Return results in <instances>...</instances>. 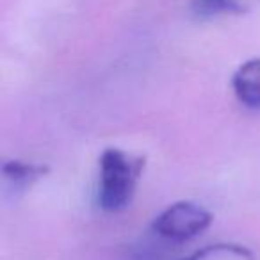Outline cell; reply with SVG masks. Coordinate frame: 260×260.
I'll use <instances>...</instances> for the list:
<instances>
[{"mask_svg": "<svg viewBox=\"0 0 260 260\" xmlns=\"http://www.w3.org/2000/svg\"><path fill=\"white\" fill-rule=\"evenodd\" d=\"M145 160L119 148H107L98 159V205L121 212L132 203Z\"/></svg>", "mask_w": 260, "mask_h": 260, "instance_id": "1", "label": "cell"}, {"mask_svg": "<svg viewBox=\"0 0 260 260\" xmlns=\"http://www.w3.org/2000/svg\"><path fill=\"white\" fill-rule=\"evenodd\" d=\"M212 219L214 216L205 207L194 202H177L153 219L152 228L159 237L182 242L203 234Z\"/></svg>", "mask_w": 260, "mask_h": 260, "instance_id": "2", "label": "cell"}, {"mask_svg": "<svg viewBox=\"0 0 260 260\" xmlns=\"http://www.w3.org/2000/svg\"><path fill=\"white\" fill-rule=\"evenodd\" d=\"M232 89L241 105L256 111L260 109V57L248 59L232 75Z\"/></svg>", "mask_w": 260, "mask_h": 260, "instance_id": "3", "label": "cell"}, {"mask_svg": "<svg viewBox=\"0 0 260 260\" xmlns=\"http://www.w3.org/2000/svg\"><path fill=\"white\" fill-rule=\"evenodd\" d=\"M50 171L47 164H36V162H27V160L13 159L6 160L2 166V175H4L6 182L13 185V187H27L32 185L38 178L45 177Z\"/></svg>", "mask_w": 260, "mask_h": 260, "instance_id": "4", "label": "cell"}, {"mask_svg": "<svg viewBox=\"0 0 260 260\" xmlns=\"http://www.w3.org/2000/svg\"><path fill=\"white\" fill-rule=\"evenodd\" d=\"M182 260H255V255L249 248L234 242H217L210 244Z\"/></svg>", "mask_w": 260, "mask_h": 260, "instance_id": "5", "label": "cell"}, {"mask_svg": "<svg viewBox=\"0 0 260 260\" xmlns=\"http://www.w3.org/2000/svg\"><path fill=\"white\" fill-rule=\"evenodd\" d=\"M260 4V0H194V13L200 16H214L221 13L242 15Z\"/></svg>", "mask_w": 260, "mask_h": 260, "instance_id": "6", "label": "cell"}]
</instances>
